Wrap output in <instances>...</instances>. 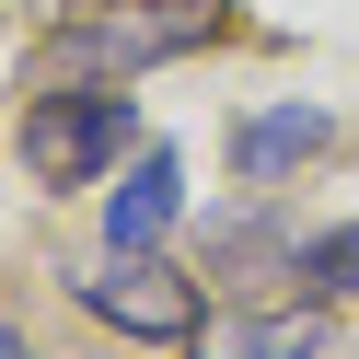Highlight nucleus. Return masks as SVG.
<instances>
[{
  "mask_svg": "<svg viewBox=\"0 0 359 359\" xmlns=\"http://www.w3.org/2000/svg\"><path fill=\"white\" fill-rule=\"evenodd\" d=\"M232 0H70L58 12V58L81 70H151V58H186V47H220Z\"/></svg>",
  "mask_w": 359,
  "mask_h": 359,
  "instance_id": "f257e3e1",
  "label": "nucleus"
},
{
  "mask_svg": "<svg viewBox=\"0 0 359 359\" xmlns=\"http://www.w3.org/2000/svg\"><path fill=\"white\" fill-rule=\"evenodd\" d=\"M140 140V116H128L116 93H47L24 116V163L47 174V186H81L93 163H116V151Z\"/></svg>",
  "mask_w": 359,
  "mask_h": 359,
  "instance_id": "f03ea898",
  "label": "nucleus"
},
{
  "mask_svg": "<svg viewBox=\"0 0 359 359\" xmlns=\"http://www.w3.org/2000/svg\"><path fill=\"white\" fill-rule=\"evenodd\" d=\"M81 302H93L116 336H197V290L174 278V266L151 255V243H116V255H104L93 278H81Z\"/></svg>",
  "mask_w": 359,
  "mask_h": 359,
  "instance_id": "7ed1b4c3",
  "label": "nucleus"
},
{
  "mask_svg": "<svg viewBox=\"0 0 359 359\" xmlns=\"http://www.w3.org/2000/svg\"><path fill=\"white\" fill-rule=\"evenodd\" d=\"M325 140H336L325 104H266V116H243V128H232V174H243V186H278V174H290V163H313Z\"/></svg>",
  "mask_w": 359,
  "mask_h": 359,
  "instance_id": "20e7f679",
  "label": "nucleus"
},
{
  "mask_svg": "<svg viewBox=\"0 0 359 359\" xmlns=\"http://www.w3.org/2000/svg\"><path fill=\"white\" fill-rule=\"evenodd\" d=\"M325 348V302L302 313H220V325L186 336V359H313Z\"/></svg>",
  "mask_w": 359,
  "mask_h": 359,
  "instance_id": "39448f33",
  "label": "nucleus"
},
{
  "mask_svg": "<svg viewBox=\"0 0 359 359\" xmlns=\"http://www.w3.org/2000/svg\"><path fill=\"white\" fill-rule=\"evenodd\" d=\"M174 209H186V174H174V151H151V163H128L116 209H104V243H163Z\"/></svg>",
  "mask_w": 359,
  "mask_h": 359,
  "instance_id": "423d86ee",
  "label": "nucleus"
},
{
  "mask_svg": "<svg viewBox=\"0 0 359 359\" xmlns=\"http://www.w3.org/2000/svg\"><path fill=\"white\" fill-rule=\"evenodd\" d=\"M302 266H313L325 290H359V232H313V243H302Z\"/></svg>",
  "mask_w": 359,
  "mask_h": 359,
  "instance_id": "0eeeda50",
  "label": "nucleus"
},
{
  "mask_svg": "<svg viewBox=\"0 0 359 359\" xmlns=\"http://www.w3.org/2000/svg\"><path fill=\"white\" fill-rule=\"evenodd\" d=\"M0 359H35V348H24V336H0Z\"/></svg>",
  "mask_w": 359,
  "mask_h": 359,
  "instance_id": "6e6552de",
  "label": "nucleus"
}]
</instances>
